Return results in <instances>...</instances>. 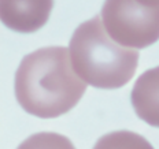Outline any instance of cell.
Instances as JSON below:
<instances>
[{
    "label": "cell",
    "mask_w": 159,
    "mask_h": 149,
    "mask_svg": "<svg viewBox=\"0 0 159 149\" xmlns=\"http://www.w3.org/2000/svg\"><path fill=\"white\" fill-rule=\"evenodd\" d=\"M14 86L16 100L28 114L51 119L77 105L87 82L75 72L67 48L47 47L22 59Z\"/></svg>",
    "instance_id": "1"
},
{
    "label": "cell",
    "mask_w": 159,
    "mask_h": 149,
    "mask_svg": "<svg viewBox=\"0 0 159 149\" xmlns=\"http://www.w3.org/2000/svg\"><path fill=\"white\" fill-rule=\"evenodd\" d=\"M69 51L78 77L99 89L122 88L139 64V52L114 41L99 15L75 29Z\"/></svg>",
    "instance_id": "2"
},
{
    "label": "cell",
    "mask_w": 159,
    "mask_h": 149,
    "mask_svg": "<svg viewBox=\"0 0 159 149\" xmlns=\"http://www.w3.org/2000/svg\"><path fill=\"white\" fill-rule=\"evenodd\" d=\"M100 16L108 36L122 47L143 49L159 40V7L141 0H106Z\"/></svg>",
    "instance_id": "3"
},
{
    "label": "cell",
    "mask_w": 159,
    "mask_h": 149,
    "mask_svg": "<svg viewBox=\"0 0 159 149\" xmlns=\"http://www.w3.org/2000/svg\"><path fill=\"white\" fill-rule=\"evenodd\" d=\"M54 0H0L2 22L18 33H34L48 22Z\"/></svg>",
    "instance_id": "4"
},
{
    "label": "cell",
    "mask_w": 159,
    "mask_h": 149,
    "mask_svg": "<svg viewBox=\"0 0 159 149\" xmlns=\"http://www.w3.org/2000/svg\"><path fill=\"white\" fill-rule=\"evenodd\" d=\"M132 105L141 121L159 127V66L137 78L130 93Z\"/></svg>",
    "instance_id": "5"
},
{
    "label": "cell",
    "mask_w": 159,
    "mask_h": 149,
    "mask_svg": "<svg viewBox=\"0 0 159 149\" xmlns=\"http://www.w3.org/2000/svg\"><path fill=\"white\" fill-rule=\"evenodd\" d=\"M93 149H154V147L134 131L118 130L100 137Z\"/></svg>",
    "instance_id": "6"
},
{
    "label": "cell",
    "mask_w": 159,
    "mask_h": 149,
    "mask_svg": "<svg viewBox=\"0 0 159 149\" xmlns=\"http://www.w3.org/2000/svg\"><path fill=\"white\" fill-rule=\"evenodd\" d=\"M16 149H75L67 137L51 131L36 133L21 142Z\"/></svg>",
    "instance_id": "7"
},
{
    "label": "cell",
    "mask_w": 159,
    "mask_h": 149,
    "mask_svg": "<svg viewBox=\"0 0 159 149\" xmlns=\"http://www.w3.org/2000/svg\"><path fill=\"white\" fill-rule=\"evenodd\" d=\"M141 2L147 3L150 6H155V7H159V0H141Z\"/></svg>",
    "instance_id": "8"
}]
</instances>
